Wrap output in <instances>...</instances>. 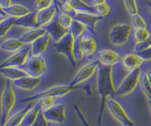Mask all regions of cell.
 I'll return each mask as SVG.
<instances>
[{"mask_svg": "<svg viewBox=\"0 0 151 126\" xmlns=\"http://www.w3.org/2000/svg\"><path fill=\"white\" fill-rule=\"evenodd\" d=\"M97 91L100 96V109L98 114V124L101 126L103 122L106 102L109 97L116 96V87L114 83L113 67L100 64L97 70Z\"/></svg>", "mask_w": 151, "mask_h": 126, "instance_id": "1", "label": "cell"}, {"mask_svg": "<svg viewBox=\"0 0 151 126\" xmlns=\"http://www.w3.org/2000/svg\"><path fill=\"white\" fill-rule=\"evenodd\" d=\"M17 102V96L14 91V86L10 80H6L1 95V126H5L10 116L12 109Z\"/></svg>", "mask_w": 151, "mask_h": 126, "instance_id": "2", "label": "cell"}, {"mask_svg": "<svg viewBox=\"0 0 151 126\" xmlns=\"http://www.w3.org/2000/svg\"><path fill=\"white\" fill-rule=\"evenodd\" d=\"M76 88L69 85H57L51 87L49 88H46V90L35 93L33 95L25 97L22 100H20V103H33V102H38L40 99L45 98V97H55V98H59V97H63L68 95L71 91L75 90Z\"/></svg>", "mask_w": 151, "mask_h": 126, "instance_id": "3", "label": "cell"}, {"mask_svg": "<svg viewBox=\"0 0 151 126\" xmlns=\"http://www.w3.org/2000/svg\"><path fill=\"white\" fill-rule=\"evenodd\" d=\"M132 32V28L129 24H116L113 25L109 32V40L114 46H123L129 43Z\"/></svg>", "mask_w": 151, "mask_h": 126, "instance_id": "4", "label": "cell"}, {"mask_svg": "<svg viewBox=\"0 0 151 126\" xmlns=\"http://www.w3.org/2000/svg\"><path fill=\"white\" fill-rule=\"evenodd\" d=\"M142 71L140 69L129 72L128 75L123 78L118 87L116 88V95L119 97H125L132 93L139 86L140 75Z\"/></svg>", "mask_w": 151, "mask_h": 126, "instance_id": "5", "label": "cell"}, {"mask_svg": "<svg viewBox=\"0 0 151 126\" xmlns=\"http://www.w3.org/2000/svg\"><path fill=\"white\" fill-rule=\"evenodd\" d=\"M106 108L122 126H134V122L129 116L126 109L114 97L108 98L106 102Z\"/></svg>", "mask_w": 151, "mask_h": 126, "instance_id": "6", "label": "cell"}, {"mask_svg": "<svg viewBox=\"0 0 151 126\" xmlns=\"http://www.w3.org/2000/svg\"><path fill=\"white\" fill-rule=\"evenodd\" d=\"M23 69L27 73V75L40 78L48 72V65L43 56H30Z\"/></svg>", "mask_w": 151, "mask_h": 126, "instance_id": "7", "label": "cell"}, {"mask_svg": "<svg viewBox=\"0 0 151 126\" xmlns=\"http://www.w3.org/2000/svg\"><path fill=\"white\" fill-rule=\"evenodd\" d=\"M100 61L98 59L92 60L90 62L86 63L82 68H80V70L76 72V75L74 76L73 79L71 80L70 83V85L74 87V88H79L80 85L86 83L88 81L90 78L93 77V75H95V73L97 72V70L99 66H100Z\"/></svg>", "mask_w": 151, "mask_h": 126, "instance_id": "8", "label": "cell"}, {"mask_svg": "<svg viewBox=\"0 0 151 126\" xmlns=\"http://www.w3.org/2000/svg\"><path fill=\"white\" fill-rule=\"evenodd\" d=\"M73 43H74V37L70 32L68 33L65 37H63L60 41L55 43L54 48L56 53L63 55L67 57L71 66H76V60L73 56Z\"/></svg>", "mask_w": 151, "mask_h": 126, "instance_id": "9", "label": "cell"}, {"mask_svg": "<svg viewBox=\"0 0 151 126\" xmlns=\"http://www.w3.org/2000/svg\"><path fill=\"white\" fill-rule=\"evenodd\" d=\"M41 114L49 123L62 125L67 119V106L65 104H55L50 108L41 110Z\"/></svg>", "mask_w": 151, "mask_h": 126, "instance_id": "10", "label": "cell"}, {"mask_svg": "<svg viewBox=\"0 0 151 126\" xmlns=\"http://www.w3.org/2000/svg\"><path fill=\"white\" fill-rule=\"evenodd\" d=\"M31 56L30 47L24 46L20 51L13 53L12 56H9L6 60H4L2 63H0V69L5 67H19L23 68L25 62L27 61L29 56Z\"/></svg>", "mask_w": 151, "mask_h": 126, "instance_id": "11", "label": "cell"}, {"mask_svg": "<svg viewBox=\"0 0 151 126\" xmlns=\"http://www.w3.org/2000/svg\"><path fill=\"white\" fill-rule=\"evenodd\" d=\"M74 19L80 21L86 25L87 30L96 34L98 24L102 20L101 16L97 15L95 12H74L72 13Z\"/></svg>", "mask_w": 151, "mask_h": 126, "instance_id": "12", "label": "cell"}, {"mask_svg": "<svg viewBox=\"0 0 151 126\" xmlns=\"http://www.w3.org/2000/svg\"><path fill=\"white\" fill-rule=\"evenodd\" d=\"M97 59L101 64L106 66H114L121 62L122 56L116 51L112 49H101L97 52Z\"/></svg>", "mask_w": 151, "mask_h": 126, "instance_id": "13", "label": "cell"}, {"mask_svg": "<svg viewBox=\"0 0 151 126\" xmlns=\"http://www.w3.org/2000/svg\"><path fill=\"white\" fill-rule=\"evenodd\" d=\"M57 7L55 4L53 6H51L47 9H41L37 12V21H38V25L40 28H45L47 25L53 22V21L56 18L57 14Z\"/></svg>", "mask_w": 151, "mask_h": 126, "instance_id": "14", "label": "cell"}, {"mask_svg": "<svg viewBox=\"0 0 151 126\" xmlns=\"http://www.w3.org/2000/svg\"><path fill=\"white\" fill-rule=\"evenodd\" d=\"M51 36L48 33L44 34L43 36H41L39 39L36 40L29 46L31 56H43L51 43Z\"/></svg>", "mask_w": 151, "mask_h": 126, "instance_id": "15", "label": "cell"}, {"mask_svg": "<svg viewBox=\"0 0 151 126\" xmlns=\"http://www.w3.org/2000/svg\"><path fill=\"white\" fill-rule=\"evenodd\" d=\"M143 62V59L135 52H129L125 54L121 59V64L124 69L128 72L140 69Z\"/></svg>", "mask_w": 151, "mask_h": 126, "instance_id": "16", "label": "cell"}, {"mask_svg": "<svg viewBox=\"0 0 151 126\" xmlns=\"http://www.w3.org/2000/svg\"><path fill=\"white\" fill-rule=\"evenodd\" d=\"M40 78L32 77V76H24L20 78L18 80H15L12 82L13 86L15 88H19V90L25 91H34L35 88H37L40 84Z\"/></svg>", "mask_w": 151, "mask_h": 126, "instance_id": "17", "label": "cell"}, {"mask_svg": "<svg viewBox=\"0 0 151 126\" xmlns=\"http://www.w3.org/2000/svg\"><path fill=\"white\" fill-rule=\"evenodd\" d=\"M45 28L47 30V33L51 36V39L53 40L55 43L60 41L63 37H65L70 32L69 29L62 27L56 18L53 21V22H51L47 27H45Z\"/></svg>", "mask_w": 151, "mask_h": 126, "instance_id": "18", "label": "cell"}, {"mask_svg": "<svg viewBox=\"0 0 151 126\" xmlns=\"http://www.w3.org/2000/svg\"><path fill=\"white\" fill-rule=\"evenodd\" d=\"M82 47L85 56L87 59H92L97 53L98 43L91 35L85 34L82 36Z\"/></svg>", "mask_w": 151, "mask_h": 126, "instance_id": "19", "label": "cell"}, {"mask_svg": "<svg viewBox=\"0 0 151 126\" xmlns=\"http://www.w3.org/2000/svg\"><path fill=\"white\" fill-rule=\"evenodd\" d=\"M47 33V30L45 28H31V29H27V31L21 35L20 40L23 41L24 45H30L32 43L39 39L40 37L43 36L44 34Z\"/></svg>", "mask_w": 151, "mask_h": 126, "instance_id": "20", "label": "cell"}, {"mask_svg": "<svg viewBox=\"0 0 151 126\" xmlns=\"http://www.w3.org/2000/svg\"><path fill=\"white\" fill-rule=\"evenodd\" d=\"M15 27L22 28L24 29H31L38 28V21H37V12H31L30 13L24 15L23 17L16 19Z\"/></svg>", "mask_w": 151, "mask_h": 126, "instance_id": "21", "label": "cell"}, {"mask_svg": "<svg viewBox=\"0 0 151 126\" xmlns=\"http://www.w3.org/2000/svg\"><path fill=\"white\" fill-rule=\"evenodd\" d=\"M0 75L4 76L6 79L10 80L12 82L18 80L24 76H27V73L23 68L19 67H5L0 69Z\"/></svg>", "mask_w": 151, "mask_h": 126, "instance_id": "22", "label": "cell"}, {"mask_svg": "<svg viewBox=\"0 0 151 126\" xmlns=\"http://www.w3.org/2000/svg\"><path fill=\"white\" fill-rule=\"evenodd\" d=\"M31 12H32V10L27 6H25V5H23L21 3H12L9 8L5 9V12H6L8 16H12L16 19L23 17L24 15L30 13Z\"/></svg>", "mask_w": 151, "mask_h": 126, "instance_id": "23", "label": "cell"}, {"mask_svg": "<svg viewBox=\"0 0 151 126\" xmlns=\"http://www.w3.org/2000/svg\"><path fill=\"white\" fill-rule=\"evenodd\" d=\"M25 45L19 38H9L1 43V49L8 53H16Z\"/></svg>", "mask_w": 151, "mask_h": 126, "instance_id": "24", "label": "cell"}, {"mask_svg": "<svg viewBox=\"0 0 151 126\" xmlns=\"http://www.w3.org/2000/svg\"><path fill=\"white\" fill-rule=\"evenodd\" d=\"M40 112H41V106L40 102L38 101L37 103H35L33 104V106L25 114L24 118L23 119L22 122H21V126H31L37 120Z\"/></svg>", "mask_w": 151, "mask_h": 126, "instance_id": "25", "label": "cell"}, {"mask_svg": "<svg viewBox=\"0 0 151 126\" xmlns=\"http://www.w3.org/2000/svg\"><path fill=\"white\" fill-rule=\"evenodd\" d=\"M33 103H29L27 106H25L24 107H23L21 110L17 111L15 114H13L12 116H9V118L8 119L7 123L5 124V126H17L20 125L21 122H22L23 119L24 118L25 114L28 112V110L33 106Z\"/></svg>", "mask_w": 151, "mask_h": 126, "instance_id": "26", "label": "cell"}, {"mask_svg": "<svg viewBox=\"0 0 151 126\" xmlns=\"http://www.w3.org/2000/svg\"><path fill=\"white\" fill-rule=\"evenodd\" d=\"M70 2L73 12H94L92 5L86 3L85 0H68ZM72 15V14H71Z\"/></svg>", "mask_w": 151, "mask_h": 126, "instance_id": "27", "label": "cell"}, {"mask_svg": "<svg viewBox=\"0 0 151 126\" xmlns=\"http://www.w3.org/2000/svg\"><path fill=\"white\" fill-rule=\"evenodd\" d=\"M16 18L12 16H6L0 21V39L4 38L13 27H15Z\"/></svg>", "mask_w": 151, "mask_h": 126, "instance_id": "28", "label": "cell"}, {"mask_svg": "<svg viewBox=\"0 0 151 126\" xmlns=\"http://www.w3.org/2000/svg\"><path fill=\"white\" fill-rule=\"evenodd\" d=\"M139 86L141 88L143 93L145 94V96L147 97V99L148 101H151V85L145 72H141L140 80H139Z\"/></svg>", "mask_w": 151, "mask_h": 126, "instance_id": "29", "label": "cell"}, {"mask_svg": "<svg viewBox=\"0 0 151 126\" xmlns=\"http://www.w3.org/2000/svg\"><path fill=\"white\" fill-rule=\"evenodd\" d=\"M86 31H87V28H86V25L84 24L76 19L73 20V22L71 24V27L70 28V32L74 37V39L79 38V37L85 35Z\"/></svg>", "mask_w": 151, "mask_h": 126, "instance_id": "30", "label": "cell"}, {"mask_svg": "<svg viewBox=\"0 0 151 126\" xmlns=\"http://www.w3.org/2000/svg\"><path fill=\"white\" fill-rule=\"evenodd\" d=\"M132 28L133 29L138 28H147V23L145 19L140 13L132 15Z\"/></svg>", "mask_w": 151, "mask_h": 126, "instance_id": "31", "label": "cell"}, {"mask_svg": "<svg viewBox=\"0 0 151 126\" xmlns=\"http://www.w3.org/2000/svg\"><path fill=\"white\" fill-rule=\"evenodd\" d=\"M73 56L76 61L82 60L84 59V52H83V47H82V37L74 39V43H73Z\"/></svg>", "mask_w": 151, "mask_h": 126, "instance_id": "32", "label": "cell"}, {"mask_svg": "<svg viewBox=\"0 0 151 126\" xmlns=\"http://www.w3.org/2000/svg\"><path fill=\"white\" fill-rule=\"evenodd\" d=\"M56 19L62 27L67 28V29H69V30L71 27L72 22H73V20H74L73 16H72L71 14L65 13V12H60V14L56 17Z\"/></svg>", "mask_w": 151, "mask_h": 126, "instance_id": "33", "label": "cell"}, {"mask_svg": "<svg viewBox=\"0 0 151 126\" xmlns=\"http://www.w3.org/2000/svg\"><path fill=\"white\" fill-rule=\"evenodd\" d=\"M150 35V32L147 28H138L133 30V41L135 43H142L147 40Z\"/></svg>", "mask_w": 151, "mask_h": 126, "instance_id": "34", "label": "cell"}, {"mask_svg": "<svg viewBox=\"0 0 151 126\" xmlns=\"http://www.w3.org/2000/svg\"><path fill=\"white\" fill-rule=\"evenodd\" d=\"M93 8H94V12L101 18L106 17L111 12V7L107 2L101 5H97V6H93Z\"/></svg>", "mask_w": 151, "mask_h": 126, "instance_id": "35", "label": "cell"}, {"mask_svg": "<svg viewBox=\"0 0 151 126\" xmlns=\"http://www.w3.org/2000/svg\"><path fill=\"white\" fill-rule=\"evenodd\" d=\"M123 3L127 12L131 15L139 13V6L137 0H123Z\"/></svg>", "mask_w": 151, "mask_h": 126, "instance_id": "36", "label": "cell"}, {"mask_svg": "<svg viewBox=\"0 0 151 126\" xmlns=\"http://www.w3.org/2000/svg\"><path fill=\"white\" fill-rule=\"evenodd\" d=\"M73 106H74V110H75L76 114H77L78 118H79V119H80V122H82V124L84 125V126H93L91 124V122H89V120H88L87 117L86 116V114L82 110V108H81V106H79V104H74Z\"/></svg>", "mask_w": 151, "mask_h": 126, "instance_id": "37", "label": "cell"}, {"mask_svg": "<svg viewBox=\"0 0 151 126\" xmlns=\"http://www.w3.org/2000/svg\"><path fill=\"white\" fill-rule=\"evenodd\" d=\"M55 4L57 7V9L60 10V12H65V13H70L72 14L73 10L71 9V6L70 2L68 0L65 1H59V0H55Z\"/></svg>", "mask_w": 151, "mask_h": 126, "instance_id": "38", "label": "cell"}, {"mask_svg": "<svg viewBox=\"0 0 151 126\" xmlns=\"http://www.w3.org/2000/svg\"><path fill=\"white\" fill-rule=\"evenodd\" d=\"M55 4V0H35L34 2V9L36 12L47 9Z\"/></svg>", "mask_w": 151, "mask_h": 126, "instance_id": "39", "label": "cell"}, {"mask_svg": "<svg viewBox=\"0 0 151 126\" xmlns=\"http://www.w3.org/2000/svg\"><path fill=\"white\" fill-rule=\"evenodd\" d=\"M40 104L41 106V110L50 108L51 106H53L54 104H56V98L55 97H45L40 100Z\"/></svg>", "mask_w": 151, "mask_h": 126, "instance_id": "40", "label": "cell"}, {"mask_svg": "<svg viewBox=\"0 0 151 126\" xmlns=\"http://www.w3.org/2000/svg\"><path fill=\"white\" fill-rule=\"evenodd\" d=\"M151 47V34L149 35V37L145 40L142 43H135V46L133 48V52H140V51H143Z\"/></svg>", "mask_w": 151, "mask_h": 126, "instance_id": "41", "label": "cell"}, {"mask_svg": "<svg viewBox=\"0 0 151 126\" xmlns=\"http://www.w3.org/2000/svg\"><path fill=\"white\" fill-rule=\"evenodd\" d=\"M141 59H143V61H147V62H149L151 61V47L149 48L145 49V50H143V51H140V52H135Z\"/></svg>", "mask_w": 151, "mask_h": 126, "instance_id": "42", "label": "cell"}, {"mask_svg": "<svg viewBox=\"0 0 151 126\" xmlns=\"http://www.w3.org/2000/svg\"><path fill=\"white\" fill-rule=\"evenodd\" d=\"M49 122L46 120V119L43 117V115L41 114V112H40V116L38 117V119H37V120L31 125V126H49Z\"/></svg>", "mask_w": 151, "mask_h": 126, "instance_id": "43", "label": "cell"}, {"mask_svg": "<svg viewBox=\"0 0 151 126\" xmlns=\"http://www.w3.org/2000/svg\"><path fill=\"white\" fill-rule=\"evenodd\" d=\"M12 3H13L12 0H0V6H1L4 9L9 8Z\"/></svg>", "mask_w": 151, "mask_h": 126, "instance_id": "44", "label": "cell"}, {"mask_svg": "<svg viewBox=\"0 0 151 126\" xmlns=\"http://www.w3.org/2000/svg\"><path fill=\"white\" fill-rule=\"evenodd\" d=\"M106 2L107 0H92V6H97V5H101Z\"/></svg>", "mask_w": 151, "mask_h": 126, "instance_id": "45", "label": "cell"}, {"mask_svg": "<svg viewBox=\"0 0 151 126\" xmlns=\"http://www.w3.org/2000/svg\"><path fill=\"white\" fill-rule=\"evenodd\" d=\"M0 15H1V16H3V17L8 16V15L6 14V12H5V9L1 6H0Z\"/></svg>", "mask_w": 151, "mask_h": 126, "instance_id": "46", "label": "cell"}, {"mask_svg": "<svg viewBox=\"0 0 151 126\" xmlns=\"http://www.w3.org/2000/svg\"><path fill=\"white\" fill-rule=\"evenodd\" d=\"M147 77H148V80L150 82V85H151V70H148L147 72Z\"/></svg>", "mask_w": 151, "mask_h": 126, "instance_id": "47", "label": "cell"}, {"mask_svg": "<svg viewBox=\"0 0 151 126\" xmlns=\"http://www.w3.org/2000/svg\"><path fill=\"white\" fill-rule=\"evenodd\" d=\"M147 7H148L149 10H150V12H151V1H148V2H147Z\"/></svg>", "mask_w": 151, "mask_h": 126, "instance_id": "48", "label": "cell"}, {"mask_svg": "<svg viewBox=\"0 0 151 126\" xmlns=\"http://www.w3.org/2000/svg\"><path fill=\"white\" fill-rule=\"evenodd\" d=\"M148 106H149V111L151 114V101H148Z\"/></svg>", "mask_w": 151, "mask_h": 126, "instance_id": "49", "label": "cell"}, {"mask_svg": "<svg viewBox=\"0 0 151 126\" xmlns=\"http://www.w3.org/2000/svg\"><path fill=\"white\" fill-rule=\"evenodd\" d=\"M49 126H57V125H55V124H53V123H50V124H49Z\"/></svg>", "mask_w": 151, "mask_h": 126, "instance_id": "50", "label": "cell"}, {"mask_svg": "<svg viewBox=\"0 0 151 126\" xmlns=\"http://www.w3.org/2000/svg\"><path fill=\"white\" fill-rule=\"evenodd\" d=\"M3 18H4V17H3V16H1V15H0V21H1V20H2Z\"/></svg>", "mask_w": 151, "mask_h": 126, "instance_id": "51", "label": "cell"}, {"mask_svg": "<svg viewBox=\"0 0 151 126\" xmlns=\"http://www.w3.org/2000/svg\"><path fill=\"white\" fill-rule=\"evenodd\" d=\"M2 49H1V43H0V51H1Z\"/></svg>", "mask_w": 151, "mask_h": 126, "instance_id": "52", "label": "cell"}, {"mask_svg": "<svg viewBox=\"0 0 151 126\" xmlns=\"http://www.w3.org/2000/svg\"><path fill=\"white\" fill-rule=\"evenodd\" d=\"M17 126H21V124H20V125H17Z\"/></svg>", "mask_w": 151, "mask_h": 126, "instance_id": "53", "label": "cell"}, {"mask_svg": "<svg viewBox=\"0 0 151 126\" xmlns=\"http://www.w3.org/2000/svg\"><path fill=\"white\" fill-rule=\"evenodd\" d=\"M59 126H62V125H59Z\"/></svg>", "mask_w": 151, "mask_h": 126, "instance_id": "54", "label": "cell"}]
</instances>
